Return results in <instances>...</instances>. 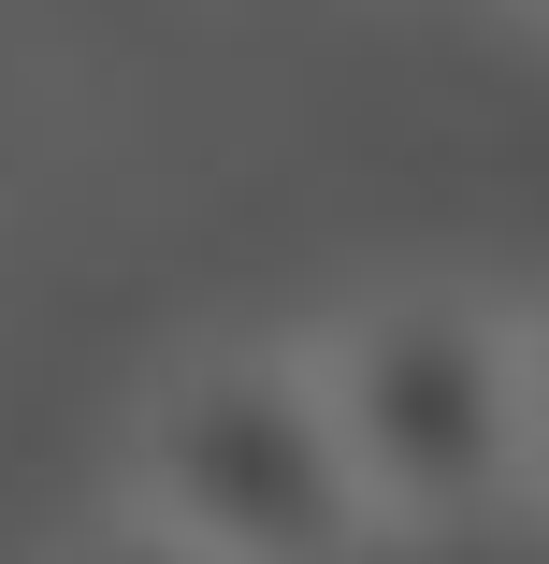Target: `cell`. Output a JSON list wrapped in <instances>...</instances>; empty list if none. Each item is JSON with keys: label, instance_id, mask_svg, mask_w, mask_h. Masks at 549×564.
Here are the masks:
<instances>
[{"label": "cell", "instance_id": "6da1fadb", "mask_svg": "<svg viewBox=\"0 0 549 564\" xmlns=\"http://www.w3.org/2000/svg\"><path fill=\"white\" fill-rule=\"evenodd\" d=\"M376 535H477L535 507V362L477 290H362L304 333Z\"/></svg>", "mask_w": 549, "mask_h": 564}, {"label": "cell", "instance_id": "7a4b0ae2", "mask_svg": "<svg viewBox=\"0 0 549 564\" xmlns=\"http://www.w3.org/2000/svg\"><path fill=\"white\" fill-rule=\"evenodd\" d=\"M117 507L217 564H362L376 507L348 478V434L318 405L304 348H188L145 377L117 434Z\"/></svg>", "mask_w": 549, "mask_h": 564}, {"label": "cell", "instance_id": "3957f363", "mask_svg": "<svg viewBox=\"0 0 549 564\" xmlns=\"http://www.w3.org/2000/svg\"><path fill=\"white\" fill-rule=\"evenodd\" d=\"M44 564H217V550H188V535H160L145 507H101L87 535H58Z\"/></svg>", "mask_w": 549, "mask_h": 564}, {"label": "cell", "instance_id": "277c9868", "mask_svg": "<svg viewBox=\"0 0 549 564\" xmlns=\"http://www.w3.org/2000/svg\"><path fill=\"white\" fill-rule=\"evenodd\" d=\"M520 362H535V507H549V318H520Z\"/></svg>", "mask_w": 549, "mask_h": 564}, {"label": "cell", "instance_id": "5b68a950", "mask_svg": "<svg viewBox=\"0 0 549 564\" xmlns=\"http://www.w3.org/2000/svg\"><path fill=\"white\" fill-rule=\"evenodd\" d=\"M520 15H535V30H549V0H520Z\"/></svg>", "mask_w": 549, "mask_h": 564}]
</instances>
